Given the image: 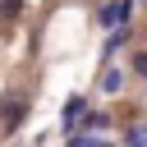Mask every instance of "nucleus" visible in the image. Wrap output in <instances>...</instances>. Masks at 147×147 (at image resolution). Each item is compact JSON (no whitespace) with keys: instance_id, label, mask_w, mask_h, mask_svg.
<instances>
[{"instance_id":"1","label":"nucleus","mask_w":147,"mask_h":147,"mask_svg":"<svg viewBox=\"0 0 147 147\" xmlns=\"http://www.w3.org/2000/svg\"><path fill=\"white\" fill-rule=\"evenodd\" d=\"M129 14H133V0H115V5H101V9H96V18H101L106 28H124Z\"/></svg>"},{"instance_id":"2","label":"nucleus","mask_w":147,"mask_h":147,"mask_svg":"<svg viewBox=\"0 0 147 147\" xmlns=\"http://www.w3.org/2000/svg\"><path fill=\"white\" fill-rule=\"evenodd\" d=\"M23 115H28V101H18V96H9V101H5V124L14 129V124H23Z\"/></svg>"},{"instance_id":"3","label":"nucleus","mask_w":147,"mask_h":147,"mask_svg":"<svg viewBox=\"0 0 147 147\" xmlns=\"http://www.w3.org/2000/svg\"><path fill=\"white\" fill-rule=\"evenodd\" d=\"M101 87H106V92H119V87H124V74H119V69H106Z\"/></svg>"},{"instance_id":"4","label":"nucleus","mask_w":147,"mask_h":147,"mask_svg":"<svg viewBox=\"0 0 147 147\" xmlns=\"http://www.w3.org/2000/svg\"><path fill=\"white\" fill-rule=\"evenodd\" d=\"M124 41H129V28H115V37H110V41H106V55H110V51H119V46H124Z\"/></svg>"},{"instance_id":"5","label":"nucleus","mask_w":147,"mask_h":147,"mask_svg":"<svg viewBox=\"0 0 147 147\" xmlns=\"http://www.w3.org/2000/svg\"><path fill=\"white\" fill-rule=\"evenodd\" d=\"M78 115H83V96H69V106H64V119H69V124H74V119H78Z\"/></svg>"},{"instance_id":"6","label":"nucleus","mask_w":147,"mask_h":147,"mask_svg":"<svg viewBox=\"0 0 147 147\" xmlns=\"http://www.w3.org/2000/svg\"><path fill=\"white\" fill-rule=\"evenodd\" d=\"M129 147H147V129H129Z\"/></svg>"},{"instance_id":"7","label":"nucleus","mask_w":147,"mask_h":147,"mask_svg":"<svg viewBox=\"0 0 147 147\" xmlns=\"http://www.w3.org/2000/svg\"><path fill=\"white\" fill-rule=\"evenodd\" d=\"M18 9H23V0H0V14H5V18H14Z\"/></svg>"},{"instance_id":"8","label":"nucleus","mask_w":147,"mask_h":147,"mask_svg":"<svg viewBox=\"0 0 147 147\" xmlns=\"http://www.w3.org/2000/svg\"><path fill=\"white\" fill-rule=\"evenodd\" d=\"M133 74H142V78H147V51H138V55H133Z\"/></svg>"}]
</instances>
